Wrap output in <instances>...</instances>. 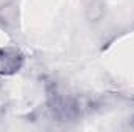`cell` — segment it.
<instances>
[{
  "label": "cell",
  "instance_id": "obj_1",
  "mask_svg": "<svg viewBox=\"0 0 134 132\" xmlns=\"http://www.w3.org/2000/svg\"><path fill=\"white\" fill-rule=\"evenodd\" d=\"M89 9H90V11H97V9H95V6H92V5L89 6ZM101 14H103V11H98V14H97V16H94V19H98Z\"/></svg>",
  "mask_w": 134,
  "mask_h": 132
}]
</instances>
